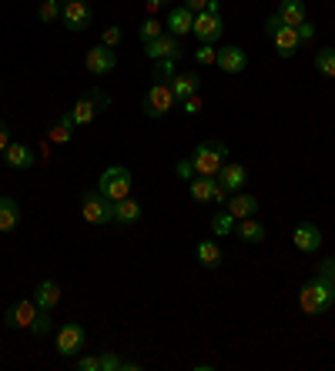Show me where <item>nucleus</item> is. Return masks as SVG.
<instances>
[{"label":"nucleus","instance_id":"f257e3e1","mask_svg":"<svg viewBox=\"0 0 335 371\" xmlns=\"http://www.w3.org/2000/svg\"><path fill=\"white\" fill-rule=\"evenodd\" d=\"M335 305V288L329 281H322L319 274H315L312 281H305L302 284V291H299V308L305 311V315H325L329 308Z\"/></svg>","mask_w":335,"mask_h":371},{"label":"nucleus","instance_id":"f03ea898","mask_svg":"<svg viewBox=\"0 0 335 371\" xmlns=\"http://www.w3.org/2000/svg\"><path fill=\"white\" fill-rule=\"evenodd\" d=\"M225 157H228V144L201 141L198 147H195V154H191V167H195V174H201V177H218Z\"/></svg>","mask_w":335,"mask_h":371},{"label":"nucleus","instance_id":"7ed1b4c3","mask_svg":"<svg viewBox=\"0 0 335 371\" xmlns=\"http://www.w3.org/2000/svg\"><path fill=\"white\" fill-rule=\"evenodd\" d=\"M98 191L108 197V201H124V197L131 194V171L121 167V164L108 167V171L100 174V181H98Z\"/></svg>","mask_w":335,"mask_h":371},{"label":"nucleus","instance_id":"20e7f679","mask_svg":"<svg viewBox=\"0 0 335 371\" xmlns=\"http://www.w3.org/2000/svg\"><path fill=\"white\" fill-rule=\"evenodd\" d=\"M81 214L88 224H111L114 221V201L100 194V191H88L81 197Z\"/></svg>","mask_w":335,"mask_h":371},{"label":"nucleus","instance_id":"39448f33","mask_svg":"<svg viewBox=\"0 0 335 371\" xmlns=\"http://www.w3.org/2000/svg\"><path fill=\"white\" fill-rule=\"evenodd\" d=\"M178 104V98H175V90H171V84H151L145 94V114L148 117H165L168 110Z\"/></svg>","mask_w":335,"mask_h":371},{"label":"nucleus","instance_id":"423d86ee","mask_svg":"<svg viewBox=\"0 0 335 371\" xmlns=\"http://www.w3.org/2000/svg\"><path fill=\"white\" fill-rule=\"evenodd\" d=\"M84 345H88V331L78 321L61 325V331H57V355L61 358H74L78 351H84Z\"/></svg>","mask_w":335,"mask_h":371},{"label":"nucleus","instance_id":"0eeeda50","mask_svg":"<svg viewBox=\"0 0 335 371\" xmlns=\"http://www.w3.org/2000/svg\"><path fill=\"white\" fill-rule=\"evenodd\" d=\"M222 31H225L222 14H212V11L195 14V27H191V33L198 37L201 44H215V41H222Z\"/></svg>","mask_w":335,"mask_h":371},{"label":"nucleus","instance_id":"6e6552de","mask_svg":"<svg viewBox=\"0 0 335 371\" xmlns=\"http://www.w3.org/2000/svg\"><path fill=\"white\" fill-rule=\"evenodd\" d=\"M108 108V98L100 90H91L88 98H81L74 108H71V117H74V127H88L91 120L98 117V110Z\"/></svg>","mask_w":335,"mask_h":371},{"label":"nucleus","instance_id":"1a4fd4ad","mask_svg":"<svg viewBox=\"0 0 335 371\" xmlns=\"http://www.w3.org/2000/svg\"><path fill=\"white\" fill-rule=\"evenodd\" d=\"M84 67H88V74H94V77L114 74V67H118V54H114V47H104V44L91 47L88 57H84Z\"/></svg>","mask_w":335,"mask_h":371},{"label":"nucleus","instance_id":"9d476101","mask_svg":"<svg viewBox=\"0 0 335 371\" xmlns=\"http://www.w3.org/2000/svg\"><path fill=\"white\" fill-rule=\"evenodd\" d=\"M145 54L151 61H178L181 57V41L175 33H161L158 41H148L145 44Z\"/></svg>","mask_w":335,"mask_h":371},{"label":"nucleus","instance_id":"9b49d317","mask_svg":"<svg viewBox=\"0 0 335 371\" xmlns=\"http://www.w3.org/2000/svg\"><path fill=\"white\" fill-rule=\"evenodd\" d=\"M61 17H64V27L67 31H88L91 27V21H94V14H91V7L88 4H84V0H67L64 4V14H61Z\"/></svg>","mask_w":335,"mask_h":371},{"label":"nucleus","instance_id":"f8f14e48","mask_svg":"<svg viewBox=\"0 0 335 371\" xmlns=\"http://www.w3.org/2000/svg\"><path fill=\"white\" fill-rule=\"evenodd\" d=\"M292 244H295L302 254L319 251V248H322V231H319V224H312V221H302L299 228L292 231Z\"/></svg>","mask_w":335,"mask_h":371},{"label":"nucleus","instance_id":"ddd939ff","mask_svg":"<svg viewBox=\"0 0 335 371\" xmlns=\"http://www.w3.org/2000/svg\"><path fill=\"white\" fill-rule=\"evenodd\" d=\"M37 301H31V298H21V301H14L11 308H7V315H4V321H7V328H31L34 318H37Z\"/></svg>","mask_w":335,"mask_h":371},{"label":"nucleus","instance_id":"4468645a","mask_svg":"<svg viewBox=\"0 0 335 371\" xmlns=\"http://www.w3.org/2000/svg\"><path fill=\"white\" fill-rule=\"evenodd\" d=\"M215 67H222L225 74H245V67H248V54L242 51V47H222L218 51V57H215Z\"/></svg>","mask_w":335,"mask_h":371},{"label":"nucleus","instance_id":"2eb2a0df","mask_svg":"<svg viewBox=\"0 0 335 371\" xmlns=\"http://www.w3.org/2000/svg\"><path fill=\"white\" fill-rule=\"evenodd\" d=\"M218 184H222L228 194H238V191L248 184V171L242 167V164H234V161L222 164V171H218Z\"/></svg>","mask_w":335,"mask_h":371},{"label":"nucleus","instance_id":"dca6fc26","mask_svg":"<svg viewBox=\"0 0 335 371\" xmlns=\"http://www.w3.org/2000/svg\"><path fill=\"white\" fill-rule=\"evenodd\" d=\"M268 37L275 41V51H279L282 57H295V54H299L302 37H299V31H295V27H285V23H282L279 31L268 33Z\"/></svg>","mask_w":335,"mask_h":371},{"label":"nucleus","instance_id":"f3484780","mask_svg":"<svg viewBox=\"0 0 335 371\" xmlns=\"http://www.w3.org/2000/svg\"><path fill=\"white\" fill-rule=\"evenodd\" d=\"M225 211H228V214H234V221L255 218V214H258V201L252 194H245V191H238V194H232L228 201H225Z\"/></svg>","mask_w":335,"mask_h":371},{"label":"nucleus","instance_id":"a211bd4d","mask_svg":"<svg viewBox=\"0 0 335 371\" xmlns=\"http://www.w3.org/2000/svg\"><path fill=\"white\" fill-rule=\"evenodd\" d=\"M21 224V204L11 194H0V234H11Z\"/></svg>","mask_w":335,"mask_h":371},{"label":"nucleus","instance_id":"6ab92c4d","mask_svg":"<svg viewBox=\"0 0 335 371\" xmlns=\"http://www.w3.org/2000/svg\"><path fill=\"white\" fill-rule=\"evenodd\" d=\"M168 33H175V37H185V33H191V27H195V14L181 4V7H175V11L168 14Z\"/></svg>","mask_w":335,"mask_h":371},{"label":"nucleus","instance_id":"aec40b11","mask_svg":"<svg viewBox=\"0 0 335 371\" xmlns=\"http://www.w3.org/2000/svg\"><path fill=\"white\" fill-rule=\"evenodd\" d=\"M34 301H37V308H41V311H51V308H57V305H61V284L51 281V278H47V281H41V284H37V291H34Z\"/></svg>","mask_w":335,"mask_h":371},{"label":"nucleus","instance_id":"412c9836","mask_svg":"<svg viewBox=\"0 0 335 371\" xmlns=\"http://www.w3.org/2000/svg\"><path fill=\"white\" fill-rule=\"evenodd\" d=\"M141 221V201H134L131 194L124 201H114V224H134Z\"/></svg>","mask_w":335,"mask_h":371},{"label":"nucleus","instance_id":"4be33fe9","mask_svg":"<svg viewBox=\"0 0 335 371\" xmlns=\"http://www.w3.org/2000/svg\"><path fill=\"white\" fill-rule=\"evenodd\" d=\"M4 157H7V164H11L14 171H27V167H34V151L21 141H11V147H7Z\"/></svg>","mask_w":335,"mask_h":371},{"label":"nucleus","instance_id":"5701e85b","mask_svg":"<svg viewBox=\"0 0 335 371\" xmlns=\"http://www.w3.org/2000/svg\"><path fill=\"white\" fill-rule=\"evenodd\" d=\"M215 187H218V177H201V174H195V177L188 181V194H191V201L205 204V201H212Z\"/></svg>","mask_w":335,"mask_h":371},{"label":"nucleus","instance_id":"b1692460","mask_svg":"<svg viewBox=\"0 0 335 371\" xmlns=\"http://www.w3.org/2000/svg\"><path fill=\"white\" fill-rule=\"evenodd\" d=\"M234 231H238V238L248 241V244H262V241L268 238L265 224H262V221H255V218H242L238 224H234Z\"/></svg>","mask_w":335,"mask_h":371},{"label":"nucleus","instance_id":"393cba45","mask_svg":"<svg viewBox=\"0 0 335 371\" xmlns=\"http://www.w3.org/2000/svg\"><path fill=\"white\" fill-rule=\"evenodd\" d=\"M275 14H279V21L285 23V27H299V23L305 21V4H302V0H282Z\"/></svg>","mask_w":335,"mask_h":371},{"label":"nucleus","instance_id":"a878e982","mask_svg":"<svg viewBox=\"0 0 335 371\" xmlns=\"http://www.w3.org/2000/svg\"><path fill=\"white\" fill-rule=\"evenodd\" d=\"M198 88H201V77L198 74H175V80H171V90H175V98H178V100L195 98Z\"/></svg>","mask_w":335,"mask_h":371},{"label":"nucleus","instance_id":"bb28decb","mask_svg":"<svg viewBox=\"0 0 335 371\" xmlns=\"http://www.w3.org/2000/svg\"><path fill=\"white\" fill-rule=\"evenodd\" d=\"M195 254H198V261L205 264V268H218V264H222V248H218L215 241H201L198 248H195Z\"/></svg>","mask_w":335,"mask_h":371},{"label":"nucleus","instance_id":"cd10ccee","mask_svg":"<svg viewBox=\"0 0 335 371\" xmlns=\"http://www.w3.org/2000/svg\"><path fill=\"white\" fill-rule=\"evenodd\" d=\"M71 131H74V117H71V110H67L64 117H61V124H54V127L47 131V137L54 144H67L71 141Z\"/></svg>","mask_w":335,"mask_h":371},{"label":"nucleus","instance_id":"c85d7f7f","mask_svg":"<svg viewBox=\"0 0 335 371\" xmlns=\"http://www.w3.org/2000/svg\"><path fill=\"white\" fill-rule=\"evenodd\" d=\"M315 70L322 77H335V47H325L315 54Z\"/></svg>","mask_w":335,"mask_h":371},{"label":"nucleus","instance_id":"c756f323","mask_svg":"<svg viewBox=\"0 0 335 371\" xmlns=\"http://www.w3.org/2000/svg\"><path fill=\"white\" fill-rule=\"evenodd\" d=\"M234 224H238V221H234V214H228V211H218V214L212 218V234L225 238V234H232V231H234Z\"/></svg>","mask_w":335,"mask_h":371},{"label":"nucleus","instance_id":"7c9ffc66","mask_svg":"<svg viewBox=\"0 0 335 371\" xmlns=\"http://www.w3.org/2000/svg\"><path fill=\"white\" fill-rule=\"evenodd\" d=\"M138 31H141V41H158V37H161V33H168V27L161 21H158V17H148L145 23H141V27H138Z\"/></svg>","mask_w":335,"mask_h":371},{"label":"nucleus","instance_id":"2f4dec72","mask_svg":"<svg viewBox=\"0 0 335 371\" xmlns=\"http://www.w3.org/2000/svg\"><path fill=\"white\" fill-rule=\"evenodd\" d=\"M61 0H44V4H41V14H37V17H41V21L44 23H54L57 17H61Z\"/></svg>","mask_w":335,"mask_h":371},{"label":"nucleus","instance_id":"473e14b6","mask_svg":"<svg viewBox=\"0 0 335 371\" xmlns=\"http://www.w3.org/2000/svg\"><path fill=\"white\" fill-rule=\"evenodd\" d=\"M175 74H178V70H175V61H155V80H161V84H171V80H175Z\"/></svg>","mask_w":335,"mask_h":371},{"label":"nucleus","instance_id":"72a5a7b5","mask_svg":"<svg viewBox=\"0 0 335 371\" xmlns=\"http://www.w3.org/2000/svg\"><path fill=\"white\" fill-rule=\"evenodd\" d=\"M51 328H54V321H51V311H37V318H34V325H31L34 335H51Z\"/></svg>","mask_w":335,"mask_h":371},{"label":"nucleus","instance_id":"f704fd0d","mask_svg":"<svg viewBox=\"0 0 335 371\" xmlns=\"http://www.w3.org/2000/svg\"><path fill=\"white\" fill-rule=\"evenodd\" d=\"M121 37H124V31L118 27V23H111V27L104 31V37H100V44H104V47H118V44H121Z\"/></svg>","mask_w":335,"mask_h":371},{"label":"nucleus","instance_id":"c9c22d12","mask_svg":"<svg viewBox=\"0 0 335 371\" xmlns=\"http://www.w3.org/2000/svg\"><path fill=\"white\" fill-rule=\"evenodd\" d=\"M215 57H218L215 44H201L198 51H195V61H198V64H215Z\"/></svg>","mask_w":335,"mask_h":371},{"label":"nucleus","instance_id":"e433bc0d","mask_svg":"<svg viewBox=\"0 0 335 371\" xmlns=\"http://www.w3.org/2000/svg\"><path fill=\"white\" fill-rule=\"evenodd\" d=\"M121 365L124 361L118 358L114 351H104V355H100V371H121Z\"/></svg>","mask_w":335,"mask_h":371},{"label":"nucleus","instance_id":"4c0bfd02","mask_svg":"<svg viewBox=\"0 0 335 371\" xmlns=\"http://www.w3.org/2000/svg\"><path fill=\"white\" fill-rule=\"evenodd\" d=\"M319 278H322V281H329L335 288V258H329V261L319 264Z\"/></svg>","mask_w":335,"mask_h":371},{"label":"nucleus","instance_id":"58836bf2","mask_svg":"<svg viewBox=\"0 0 335 371\" xmlns=\"http://www.w3.org/2000/svg\"><path fill=\"white\" fill-rule=\"evenodd\" d=\"M78 371H100V355H84V358H78Z\"/></svg>","mask_w":335,"mask_h":371},{"label":"nucleus","instance_id":"ea45409f","mask_svg":"<svg viewBox=\"0 0 335 371\" xmlns=\"http://www.w3.org/2000/svg\"><path fill=\"white\" fill-rule=\"evenodd\" d=\"M7 147H11V131H7V124H0V157L7 154Z\"/></svg>","mask_w":335,"mask_h":371},{"label":"nucleus","instance_id":"a19ab883","mask_svg":"<svg viewBox=\"0 0 335 371\" xmlns=\"http://www.w3.org/2000/svg\"><path fill=\"white\" fill-rule=\"evenodd\" d=\"M295 31H299V37H302V41H312V37H315V27H312V23H309V21H302L299 27H295Z\"/></svg>","mask_w":335,"mask_h":371},{"label":"nucleus","instance_id":"79ce46f5","mask_svg":"<svg viewBox=\"0 0 335 371\" xmlns=\"http://www.w3.org/2000/svg\"><path fill=\"white\" fill-rule=\"evenodd\" d=\"M185 7H188L191 14H201L205 7H208V0H185Z\"/></svg>","mask_w":335,"mask_h":371},{"label":"nucleus","instance_id":"37998d69","mask_svg":"<svg viewBox=\"0 0 335 371\" xmlns=\"http://www.w3.org/2000/svg\"><path fill=\"white\" fill-rule=\"evenodd\" d=\"M181 104H185V110H188V114H198V110H201L198 94H195V98H188V100H181Z\"/></svg>","mask_w":335,"mask_h":371},{"label":"nucleus","instance_id":"c03bdc74","mask_svg":"<svg viewBox=\"0 0 335 371\" xmlns=\"http://www.w3.org/2000/svg\"><path fill=\"white\" fill-rule=\"evenodd\" d=\"M178 174H181V177H188V181H191V177H195V167H191V157H188V161H181V164H178Z\"/></svg>","mask_w":335,"mask_h":371},{"label":"nucleus","instance_id":"a18cd8bd","mask_svg":"<svg viewBox=\"0 0 335 371\" xmlns=\"http://www.w3.org/2000/svg\"><path fill=\"white\" fill-rule=\"evenodd\" d=\"M228 197H232V194H228V191H225L222 184L215 187V194H212V201H215V204H225V201H228Z\"/></svg>","mask_w":335,"mask_h":371},{"label":"nucleus","instance_id":"49530a36","mask_svg":"<svg viewBox=\"0 0 335 371\" xmlns=\"http://www.w3.org/2000/svg\"><path fill=\"white\" fill-rule=\"evenodd\" d=\"M205 11H212V14H222V4H218V0H208V7H205Z\"/></svg>","mask_w":335,"mask_h":371},{"label":"nucleus","instance_id":"de8ad7c7","mask_svg":"<svg viewBox=\"0 0 335 371\" xmlns=\"http://www.w3.org/2000/svg\"><path fill=\"white\" fill-rule=\"evenodd\" d=\"M161 4H165V0H161Z\"/></svg>","mask_w":335,"mask_h":371}]
</instances>
